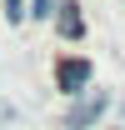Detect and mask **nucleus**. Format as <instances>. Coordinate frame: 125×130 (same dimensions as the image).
Listing matches in <instances>:
<instances>
[{
    "instance_id": "1",
    "label": "nucleus",
    "mask_w": 125,
    "mask_h": 130,
    "mask_svg": "<svg viewBox=\"0 0 125 130\" xmlns=\"http://www.w3.org/2000/svg\"><path fill=\"white\" fill-rule=\"evenodd\" d=\"M105 110H110V95L90 85L85 95L70 100V110H65V130H95L100 120H105Z\"/></svg>"
},
{
    "instance_id": "2",
    "label": "nucleus",
    "mask_w": 125,
    "mask_h": 130,
    "mask_svg": "<svg viewBox=\"0 0 125 130\" xmlns=\"http://www.w3.org/2000/svg\"><path fill=\"white\" fill-rule=\"evenodd\" d=\"M90 60H85V55H60V60H55V90H60V95H85V90H90Z\"/></svg>"
},
{
    "instance_id": "3",
    "label": "nucleus",
    "mask_w": 125,
    "mask_h": 130,
    "mask_svg": "<svg viewBox=\"0 0 125 130\" xmlns=\"http://www.w3.org/2000/svg\"><path fill=\"white\" fill-rule=\"evenodd\" d=\"M50 20H55V35H60V40H80V35H85V15H80L75 0H60V10Z\"/></svg>"
},
{
    "instance_id": "4",
    "label": "nucleus",
    "mask_w": 125,
    "mask_h": 130,
    "mask_svg": "<svg viewBox=\"0 0 125 130\" xmlns=\"http://www.w3.org/2000/svg\"><path fill=\"white\" fill-rule=\"evenodd\" d=\"M55 10H60V0H30L25 5V15H35V20H50Z\"/></svg>"
},
{
    "instance_id": "5",
    "label": "nucleus",
    "mask_w": 125,
    "mask_h": 130,
    "mask_svg": "<svg viewBox=\"0 0 125 130\" xmlns=\"http://www.w3.org/2000/svg\"><path fill=\"white\" fill-rule=\"evenodd\" d=\"M0 5H5V20H10V25L25 20V0H0Z\"/></svg>"
}]
</instances>
